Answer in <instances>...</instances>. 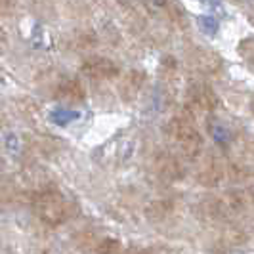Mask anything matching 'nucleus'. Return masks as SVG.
<instances>
[{
  "label": "nucleus",
  "instance_id": "nucleus-1",
  "mask_svg": "<svg viewBox=\"0 0 254 254\" xmlns=\"http://www.w3.org/2000/svg\"><path fill=\"white\" fill-rule=\"evenodd\" d=\"M33 212L40 218V222L48 224L52 228H58L71 220L75 214V206L65 199L60 190H40L31 195Z\"/></svg>",
  "mask_w": 254,
  "mask_h": 254
},
{
  "label": "nucleus",
  "instance_id": "nucleus-2",
  "mask_svg": "<svg viewBox=\"0 0 254 254\" xmlns=\"http://www.w3.org/2000/svg\"><path fill=\"white\" fill-rule=\"evenodd\" d=\"M168 138L174 141L180 147V151L188 159L199 157V153L203 149V136L199 132V128L193 125L190 117H174L168 121L165 127Z\"/></svg>",
  "mask_w": 254,
  "mask_h": 254
},
{
  "label": "nucleus",
  "instance_id": "nucleus-3",
  "mask_svg": "<svg viewBox=\"0 0 254 254\" xmlns=\"http://www.w3.org/2000/svg\"><path fill=\"white\" fill-rule=\"evenodd\" d=\"M186 100H188V107H190L191 113L214 111L218 107V102H220L214 90L203 82H191L188 86V92H186Z\"/></svg>",
  "mask_w": 254,
  "mask_h": 254
},
{
  "label": "nucleus",
  "instance_id": "nucleus-4",
  "mask_svg": "<svg viewBox=\"0 0 254 254\" xmlns=\"http://www.w3.org/2000/svg\"><path fill=\"white\" fill-rule=\"evenodd\" d=\"M82 73L90 76V78H96V80H109V78L119 76L121 67L115 64L113 60H109V58L94 56V58H88L82 64Z\"/></svg>",
  "mask_w": 254,
  "mask_h": 254
},
{
  "label": "nucleus",
  "instance_id": "nucleus-5",
  "mask_svg": "<svg viewBox=\"0 0 254 254\" xmlns=\"http://www.w3.org/2000/svg\"><path fill=\"white\" fill-rule=\"evenodd\" d=\"M56 98L64 103H80L86 100V90L76 78H64L56 86Z\"/></svg>",
  "mask_w": 254,
  "mask_h": 254
},
{
  "label": "nucleus",
  "instance_id": "nucleus-6",
  "mask_svg": "<svg viewBox=\"0 0 254 254\" xmlns=\"http://www.w3.org/2000/svg\"><path fill=\"white\" fill-rule=\"evenodd\" d=\"M155 166L159 170V174L165 180H180L184 176V168L180 165L176 157H172L170 153H163L155 159Z\"/></svg>",
  "mask_w": 254,
  "mask_h": 254
},
{
  "label": "nucleus",
  "instance_id": "nucleus-7",
  "mask_svg": "<svg viewBox=\"0 0 254 254\" xmlns=\"http://www.w3.org/2000/svg\"><path fill=\"white\" fill-rule=\"evenodd\" d=\"M96 253L98 254H121L123 253V245H121L119 239H115V237H105V239H102V241L98 243Z\"/></svg>",
  "mask_w": 254,
  "mask_h": 254
},
{
  "label": "nucleus",
  "instance_id": "nucleus-8",
  "mask_svg": "<svg viewBox=\"0 0 254 254\" xmlns=\"http://www.w3.org/2000/svg\"><path fill=\"white\" fill-rule=\"evenodd\" d=\"M239 54L245 62H249L251 65H254V38H245L239 44Z\"/></svg>",
  "mask_w": 254,
  "mask_h": 254
},
{
  "label": "nucleus",
  "instance_id": "nucleus-9",
  "mask_svg": "<svg viewBox=\"0 0 254 254\" xmlns=\"http://www.w3.org/2000/svg\"><path fill=\"white\" fill-rule=\"evenodd\" d=\"M143 2L151 8H166V6H170L172 0H143Z\"/></svg>",
  "mask_w": 254,
  "mask_h": 254
},
{
  "label": "nucleus",
  "instance_id": "nucleus-10",
  "mask_svg": "<svg viewBox=\"0 0 254 254\" xmlns=\"http://www.w3.org/2000/svg\"><path fill=\"white\" fill-rule=\"evenodd\" d=\"M2 40H6V33H4L2 27H0V42H2Z\"/></svg>",
  "mask_w": 254,
  "mask_h": 254
},
{
  "label": "nucleus",
  "instance_id": "nucleus-11",
  "mask_svg": "<svg viewBox=\"0 0 254 254\" xmlns=\"http://www.w3.org/2000/svg\"><path fill=\"white\" fill-rule=\"evenodd\" d=\"M251 111H253V115H254V100L251 102Z\"/></svg>",
  "mask_w": 254,
  "mask_h": 254
}]
</instances>
